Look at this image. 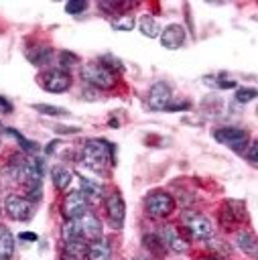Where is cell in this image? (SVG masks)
I'll return each instance as SVG.
<instances>
[{"mask_svg": "<svg viewBox=\"0 0 258 260\" xmlns=\"http://www.w3.org/2000/svg\"><path fill=\"white\" fill-rule=\"evenodd\" d=\"M51 55H53V49H51L49 45H41L35 53H26L28 61L35 63V65H47L49 59H51Z\"/></svg>", "mask_w": 258, "mask_h": 260, "instance_id": "obj_21", "label": "cell"}, {"mask_svg": "<svg viewBox=\"0 0 258 260\" xmlns=\"http://www.w3.org/2000/svg\"><path fill=\"white\" fill-rule=\"evenodd\" d=\"M146 211L152 217H167L175 211V199L165 191H154L146 197Z\"/></svg>", "mask_w": 258, "mask_h": 260, "instance_id": "obj_8", "label": "cell"}, {"mask_svg": "<svg viewBox=\"0 0 258 260\" xmlns=\"http://www.w3.org/2000/svg\"><path fill=\"white\" fill-rule=\"evenodd\" d=\"M236 244H238V248H240L244 254H248L250 258H256V236H254V232H250V230L238 232Z\"/></svg>", "mask_w": 258, "mask_h": 260, "instance_id": "obj_17", "label": "cell"}, {"mask_svg": "<svg viewBox=\"0 0 258 260\" xmlns=\"http://www.w3.org/2000/svg\"><path fill=\"white\" fill-rule=\"evenodd\" d=\"M61 234H63V240L81 238L85 242H93V240H100L102 238V221L95 215L85 213L81 217L67 219V223L63 225Z\"/></svg>", "mask_w": 258, "mask_h": 260, "instance_id": "obj_2", "label": "cell"}, {"mask_svg": "<svg viewBox=\"0 0 258 260\" xmlns=\"http://www.w3.org/2000/svg\"><path fill=\"white\" fill-rule=\"evenodd\" d=\"M81 162L95 173H104L114 165V146L106 140L91 138L81 148Z\"/></svg>", "mask_w": 258, "mask_h": 260, "instance_id": "obj_1", "label": "cell"}, {"mask_svg": "<svg viewBox=\"0 0 258 260\" xmlns=\"http://www.w3.org/2000/svg\"><path fill=\"white\" fill-rule=\"evenodd\" d=\"M110 256H112V248H110V244L104 238L89 242V246H87V260H110Z\"/></svg>", "mask_w": 258, "mask_h": 260, "instance_id": "obj_16", "label": "cell"}, {"mask_svg": "<svg viewBox=\"0 0 258 260\" xmlns=\"http://www.w3.org/2000/svg\"><path fill=\"white\" fill-rule=\"evenodd\" d=\"M59 59H61V65L63 67H71V65H77L79 63V57L73 55V53H67V51H63Z\"/></svg>", "mask_w": 258, "mask_h": 260, "instance_id": "obj_30", "label": "cell"}, {"mask_svg": "<svg viewBox=\"0 0 258 260\" xmlns=\"http://www.w3.org/2000/svg\"><path fill=\"white\" fill-rule=\"evenodd\" d=\"M89 209V201H87V195H83L81 191H71L69 195H65L63 199V215L67 219H75V217H81Z\"/></svg>", "mask_w": 258, "mask_h": 260, "instance_id": "obj_9", "label": "cell"}, {"mask_svg": "<svg viewBox=\"0 0 258 260\" xmlns=\"http://www.w3.org/2000/svg\"><path fill=\"white\" fill-rule=\"evenodd\" d=\"M138 26H140V32H142L144 37H148V39H156V37L160 35V26H158V22H156L150 14H144V16L140 18Z\"/></svg>", "mask_w": 258, "mask_h": 260, "instance_id": "obj_20", "label": "cell"}, {"mask_svg": "<svg viewBox=\"0 0 258 260\" xmlns=\"http://www.w3.org/2000/svg\"><path fill=\"white\" fill-rule=\"evenodd\" d=\"M37 112H41V114H45V116H65V114H69L65 108H59V106H47V104H37V106H33Z\"/></svg>", "mask_w": 258, "mask_h": 260, "instance_id": "obj_24", "label": "cell"}, {"mask_svg": "<svg viewBox=\"0 0 258 260\" xmlns=\"http://www.w3.org/2000/svg\"><path fill=\"white\" fill-rule=\"evenodd\" d=\"M81 189H83V195H93V197L102 195V185L93 183V181H89L85 177H81Z\"/></svg>", "mask_w": 258, "mask_h": 260, "instance_id": "obj_25", "label": "cell"}, {"mask_svg": "<svg viewBox=\"0 0 258 260\" xmlns=\"http://www.w3.org/2000/svg\"><path fill=\"white\" fill-rule=\"evenodd\" d=\"M106 211H108V217L110 221L120 228L124 223V215H126V205H124V199L120 193H110L106 197Z\"/></svg>", "mask_w": 258, "mask_h": 260, "instance_id": "obj_14", "label": "cell"}, {"mask_svg": "<svg viewBox=\"0 0 258 260\" xmlns=\"http://www.w3.org/2000/svg\"><path fill=\"white\" fill-rule=\"evenodd\" d=\"M81 79L98 89H112L116 85V73L104 63H85L81 67Z\"/></svg>", "mask_w": 258, "mask_h": 260, "instance_id": "obj_3", "label": "cell"}, {"mask_svg": "<svg viewBox=\"0 0 258 260\" xmlns=\"http://www.w3.org/2000/svg\"><path fill=\"white\" fill-rule=\"evenodd\" d=\"M211 244V250L215 248V250H223V254H230L232 250H230V246H225V242L223 240H213V242H209Z\"/></svg>", "mask_w": 258, "mask_h": 260, "instance_id": "obj_31", "label": "cell"}, {"mask_svg": "<svg viewBox=\"0 0 258 260\" xmlns=\"http://www.w3.org/2000/svg\"><path fill=\"white\" fill-rule=\"evenodd\" d=\"M254 98H256V89H254V87H242V89L236 91V100H238L240 104H248V102H252Z\"/></svg>", "mask_w": 258, "mask_h": 260, "instance_id": "obj_27", "label": "cell"}, {"mask_svg": "<svg viewBox=\"0 0 258 260\" xmlns=\"http://www.w3.org/2000/svg\"><path fill=\"white\" fill-rule=\"evenodd\" d=\"M158 238H160V242L165 244L167 250H173V252H187L189 250L187 240L179 234V230L175 225H165L158 232Z\"/></svg>", "mask_w": 258, "mask_h": 260, "instance_id": "obj_13", "label": "cell"}, {"mask_svg": "<svg viewBox=\"0 0 258 260\" xmlns=\"http://www.w3.org/2000/svg\"><path fill=\"white\" fill-rule=\"evenodd\" d=\"M39 85L51 93H65L71 87V75L65 69H47L39 75Z\"/></svg>", "mask_w": 258, "mask_h": 260, "instance_id": "obj_5", "label": "cell"}, {"mask_svg": "<svg viewBox=\"0 0 258 260\" xmlns=\"http://www.w3.org/2000/svg\"><path fill=\"white\" fill-rule=\"evenodd\" d=\"M85 8H87V2H85V0H71V2L65 4V10H67L69 14H79V12H83Z\"/></svg>", "mask_w": 258, "mask_h": 260, "instance_id": "obj_28", "label": "cell"}, {"mask_svg": "<svg viewBox=\"0 0 258 260\" xmlns=\"http://www.w3.org/2000/svg\"><path fill=\"white\" fill-rule=\"evenodd\" d=\"M51 179H53L55 189H57V191H63V189H67V185L71 183V171H69L67 167H53Z\"/></svg>", "mask_w": 258, "mask_h": 260, "instance_id": "obj_19", "label": "cell"}, {"mask_svg": "<svg viewBox=\"0 0 258 260\" xmlns=\"http://www.w3.org/2000/svg\"><path fill=\"white\" fill-rule=\"evenodd\" d=\"M6 132H8V134H12V136H14V138H16V140L22 144V148H24V150H28V152H35V150H37V142L26 140V138H24L22 134H18L14 128H6Z\"/></svg>", "mask_w": 258, "mask_h": 260, "instance_id": "obj_26", "label": "cell"}, {"mask_svg": "<svg viewBox=\"0 0 258 260\" xmlns=\"http://www.w3.org/2000/svg\"><path fill=\"white\" fill-rule=\"evenodd\" d=\"M246 158H248L250 165H256L258 162V144L256 142H250L246 146Z\"/></svg>", "mask_w": 258, "mask_h": 260, "instance_id": "obj_29", "label": "cell"}, {"mask_svg": "<svg viewBox=\"0 0 258 260\" xmlns=\"http://www.w3.org/2000/svg\"><path fill=\"white\" fill-rule=\"evenodd\" d=\"M171 100H173V93H171V87L165 81L152 83V87L148 91V106L152 110H165V108H169L171 106Z\"/></svg>", "mask_w": 258, "mask_h": 260, "instance_id": "obj_12", "label": "cell"}, {"mask_svg": "<svg viewBox=\"0 0 258 260\" xmlns=\"http://www.w3.org/2000/svg\"><path fill=\"white\" fill-rule=\"evenodd\" d=\"M0 213H2V205H0Z\"/></svg>", "mask_w": 258, "mask_h": 260, "instance_id": "obj_34", "label": "cell"}, {"mask_svg": "<svg viewBox=\"0 0 258 260\" xmlns=\"http://www.w3.org/2000/svg\"><path fill=\"white\" fill-rule=\"evenodd\" d=\"M4 209L14 221H28L35 215V203L22 195H8L4 201Z\"/></svg>", "mask_w": 258, "mask_h": 260, "instance_id": "obj_7", "label": "cell"}, {"mask_svg": "<svg viewBox=\"0 0 258 260\" xmlns=\"http://www.w3.org/2000/svg\"><path fill=\"white\" fill-rule=\"evenodd\" d=\"M144 246H146L150 252H154L156 256H160V254H165V252H167V248H165V244L160 242L158 234H150V236H144Z\"/></svg>", "mask_w": 258, "mask_h": 260, "instance_id": "obj_23", "label": "cell"}, {"mask_svg": "<svg viewBox=\"0 0 258 260\" xmlns=\"http://www.w3.org/2000/svg\"><path fill=\"white\" fill-rule=\"evenodd\" d=\"M185 28L181 26V24H169V26H165L163 30H160V35H158V39H160V45L165 47V49H169V51H177V49H181L183 47V43H185Z\"/></svg>", "mask_w": 258, "mask_h": 260, "instance_id": "obj_11", "label": "cell"}, {"mask_svg": "<svg viewBox=\"0 0 258 260\" xmlns=\"http://www.w3.org/2000/svg\"><path fill=\"white\" fill-rule=\"evenodd\" d=\"M246 219H248V213H246V203L244 201H236V199L223 201V205L219 209V223H221L223 230L234 232L240 225H244Z\"/></svg>", "mask_w": 258, "mask_h": 260, "instance_id": "obj_4", "label": "cell"}, {"mask_svg": "<svg viewBox=\"0 0 258 260\" xmlns=\"http://www.w3.org/2000/svg\"><path fill=\"white\" fill-rule=\"evenodd\" d=\"M134 24L136 20L130 12H122V14H116V18H112V28L116 30H132Z\"/></svg>", "mask_w": 258, "mask_h": 260, "instance_id": "obj_22", "label": "cell"}, {"mask_svg": "<svg viewBox=\"0 0 258 260\" xmlns=\"http://www.w3.org/2000/svg\"><path fill=\"white\" fill-rule=\"evenodd\" d=\"M87 246L89 242L81 238L65 240L63 250H61V260H87Z\"/></svg>", "mask_w": 258, "mask_h": 260, "instance_id": "obj_15", "label": "cell"}, {"mask_svg": "<svg viewBox=\"0 0 258 260\" xmlns=\"http://www.w3.org/2000/svg\"><path fill=\"white\" fill-rule=\"evenodd\" d=\"M213 138L225 146H230L232 150H246L248 142H250V134L244 128H236V126H225V128H217L213 132Z\"/></svg>", "mask_w": 258, "mask_h": 260, "instance_id": "obj_6", "label": "cell"}, {"mask_svg": "<svg viewBox=\"0 0 258 260\" xmlns=\"http://www.w3.org/2000/svg\"><path fill=\"white\" fill-rule=\"evenodd\" d=\"M20 238H22V240H30V242H37V234H28V232H24V234H20Z\"/></svg>", "mask_w": 258, "mask_h": 260, "instance_id": "obj_33", "label": "cell"}, {"mask_svg": "<svg viewBox=\"0 0 258 260\" xmlns=\"http://www.w3.org/2000/svg\"><path fill=\"white\" fill-rule=\"evenodd\" d=\"M14 254V236L6 225H0V260H10Z\"/></svg>", "mask_w": 258, "mask_h": 260, "instance_id": "obj_18", "label": "cell"}, {"mask_svg": "<svg viewBox=\"0 0 258 260\" xmlns=\"http://www.w3.org/2000/svg\"><path fill=\"white\" fill-rule=\"evenodd\" d=\"M185 228H187V232H189L193 238H197V240H207V238H211V234H213V223H211L205 215H199V213L189 215V217L185 219Z\"/></svg>", "mask_w": 258, "mask_h": 260, "instance_id": "obj_10", "label": "cell"}, {"mask_svg": "<svg viewBox=\"0 0 258 260\" xmlns=\"http://www.w3.org/2000/svg\"><path fill=\"white\" fill-rule=\"evenodd\" d=\"M0 114H12V104L4 95H0Z\"/></svg>", "mask_w": 258, "mask_h": 260, "instance_id": "obj_32", "label": "cell"}]
</instances>
